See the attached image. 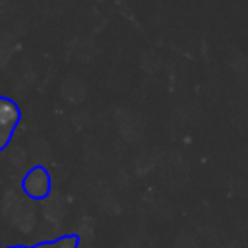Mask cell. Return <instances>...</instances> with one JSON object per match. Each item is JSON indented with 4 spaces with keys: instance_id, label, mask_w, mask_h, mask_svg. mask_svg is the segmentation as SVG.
Listing matches in <instances>:
<instances>
[{
    "instance_id": "6da1fadb",
    "label": "cell",
    "mask_w": 248,
    "mask_h": 248,
    "mask_svg": "<svg viewBox=\"0 0 248 248\" xmlns=\"http://www.w3.org/2000/svg\"><path fill=\"white\" fill-rule=\"evenodd\" d=\"M17 124H19V107L8 97H0V151L12 140V134Z\"/></svg>"
},
{
    "instance_id": "7a4b0ae2",
    "label": "cell",
    "mask_w": 248,
    "mask_h": 248,
    "mask_svg": "<svg viewBox=\"0 0 248 248\" xmlns=\"http://www.w3.org/2000/svg\"><path fill=\"white\" fill-rule=\"evenodd\" d=\"M23 190L31 198H45L50 192V176L43 167L31 169L23 178Z\"/></svg>"
}]
</instances>
